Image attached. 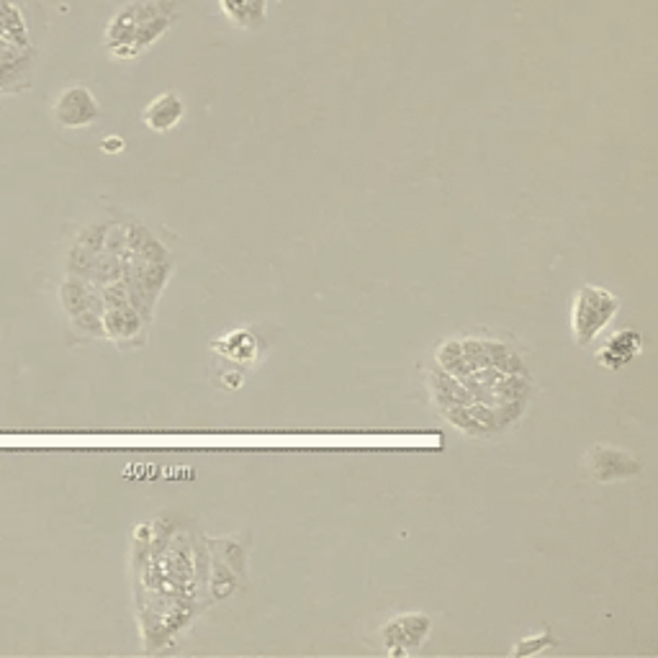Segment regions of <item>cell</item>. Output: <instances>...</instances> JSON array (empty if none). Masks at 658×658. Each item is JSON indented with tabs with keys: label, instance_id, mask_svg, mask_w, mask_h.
Segmentation results:
<instances>
[{
	"label": "cell",
	"instance_id": "obj_11",
	"mask_svg": "<svg viewBox=\"0 0 658 658\" xmlns=\"http://www.w3.org/2000/svg\"><path fill=\"white\" fill-rule=\"evenodd\" d=\"M222 8L242 29H258L265 21L268 0H222Z\"/></svg>",
	"mask_w": 658,
	"mask_h": 658
},
{
	"label": "cell",
	"instance_id": "obj_2",
	"mask_svg": "<svg viewBox=\"0 0 658 658\" xmlns=\"http://www.w3.org/2000/svg\"><path fill=\"white\" fill-rule=\"evenodd\" d=\"M620 312V299L602 286H584L574 299V340L579 347H589L607 329Z\"/></svg>",
	"mask_w": 658,
	"mask_h": 658
},
{
	"label": "cell",
	"instance_id": "obj_10",
	"mask_svg": "<svg viewBox=\"0 0 658 658\" xmlns=\"http://www.w3.org/2000/svg\"><path fill=\"white\" fill-rule=\"evenodd\" d=\"M216 353L227 355L229 360L240 365H250L255 363L260 353V342L258 337L252 335L250 329H240V332H234V335L224 337L222 342H216Z\"/></svg>",
	"mask_w": 658,
	"mask_h": 658
},
{
	"label": "cell",
	"instance_id": "obj_6",
	"mask_svg": "<svg viewBox=\"0 0 658 658\" xmlns=\"http://www.w3.org/2000/svg\"><path fill=\"white\" fill-rule=\"evenodd\" d=\"M432 630V620L427 615H401L394 623H386L381 630V638L386 643V651L404 656L409 651H417L427 641Z\"/></svg>",
	"mask_w": 658,
	"mask_h": 658
},
{
	"label": "cell",
	"instance_id": "obj_3",
	"mask_svg": "<svg viewBox=\"0 0 658 658\" xmlns=\"http://www.w3.org/2000/svg\"><path fill=\"white\" fill-rule=\"evenodd\" d=\"M60 301L78 332L90 337H106L103 335V299L93 283L78 276H67L60 286Z\"/></svg>",
	"mask_w": 658,
	"mask_h": 658
},
{
	"label": "cell",
	"instance_id": "obj_12",
	"mask_svg": "<svg viewBox=\"0 0 658 658\" xmlns=\"http://www.w3.org/2000/svg\"><path fill=\"white\" fill-rule=\"evenodd\" d=\"M121 147H124V139H119V137H108L106 142H103V150L106 152H119Z\"/></svg>",
	"mask_w": 658,
	"mask_h": 658
},
{
	"label": "cell",
	"instance_id": "obj_1",
	"mask_svg": "<svg viewBox=\"0 0 658 658\" xmlns=\"http://www.w3.org/2000/svg\"><path fill=\"white\" fill-rule=\"evenodd\" d=\"M178 16V0H137L111 18L106 31L108 49L119 60H132L155 44Z\"/></svg>",
	"mask_w": 658,
	"mask_h": 658
},
{
	"label": "cell",
	"instance_id": "obj_4",
	"mask_svg": "<svg viewBox=\"0 0 658 658\" xmlns=\"http://www.w3.org/2000/svg\"><path fill=\"white\" fill-rule=\"evenodd\" d=\"M52 116L65 129H83L101 116V106L85 85H70L54 101Z\"/></svg>",
	"mask_w": 658,
	"mask_h": 658
},
{
	"label": "cell",
	"instance_id": "obj_9",
	"mask_svg": "<svg viewBox=\"0 0 658 658\" xmlns=\"http://www.w3.org/2000/svg\"><path fill=\"white\" fill-rule=\"evenodd\" d=\"M183 116H186V103H183V98H180L175 90H168V93L157 96L155 101L147 106V111H144V124L150 126L152 132H170V129H175V126L180 124Z\"/></svg>",
	"mask_w": 658,
	"mask_h": 658
},
{
	"label": "cell",
	"instance_id": "obj_8",
	"mask_svg": "<svg viewBox=\"0 0 658 658\" xmlns=\"http://www.w3.org/2000/svg\"><path fill=\"white\" fill-rule=\"evenodd\" d=\"M643 347V335L638 329H623V332H617L610 342H607L602 350H599L597 360L602 368L607 371H620L630 360H635L641 355Z\"/></svg>",
	"mask_w": 658,
	"mask_h": 658
},
{
	"label": "cell",
	"instance_id": "obj_7",
	"mask_svg": "<svg viewBox=\"0 0 658 658\" xmlns=\"http://www.w3.org/2000/svg\"><path fill=\"white\" fill-rule=\"evenodd\" d=\"M584 466L592 473L597 481H617V479H630L635 473L641 471V463L635 461L628 450L607 448V445H597L587 453Z\"/></svg>",
	"mask_w": 658,
	"mask_h": 658
},
{
	"label": "cell",
	"instance_id": "obj_5",
	"mask_svg": "<svg viewBox=\"0 0 658 658\" xmlns=\"http://www.w3.org/2000/svg\"><path fill=\"white\" fill-rule=\"evenodd\" d=\"M103 335L119 347H139L147 340V322L132 304L103 309Z\"/></svg>",
	"mask_w": 658,
	"mask_h": 658
}]
</instances>
